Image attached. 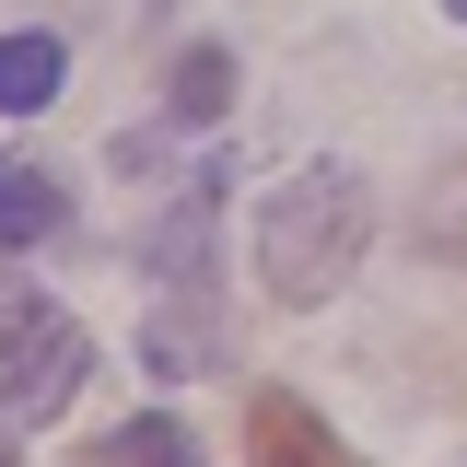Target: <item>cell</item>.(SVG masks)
I'll list each match as a JSON object with an SVG mask.
<instances>
[{"mask_svg":"<svg viewBox=\"0 0 467 467\" xmlns=\"http://www.w3.org/2000/svg\"><path fill=\"white\" fill-rule=\"evenodd\" d=\"M362 245H374L362 175L350 164H304L292 187H269V211H257V281H269V304H327V292L362 269Z\"/></svg>","mask_w":467,"mask_h":467,"instance_id":"6da1fadb","label":"cell"},{"mask_svg":"<svg viewBox=\"0 0 467 467\" xmlns=\"http://www.w3.org/2000/svg\"><path fill=\"white\" fill-rule=\"evenodd\" d=\"M82 386H94L82 316L47 304L36 281H0V409H12V420H58Z\"/></svg>","mask_w":467,"mask_h":467,"instance_id":"7a4b0ae2","label":"cell"},{"mask_svg":"<svg viewBox=\"0 0 467 467\" xmlns=\"http://www.w3.org/2000/svg\"><path fill=\"white\" fill-rule=\"evenodd\" d=\"M245 467H362V456H350L292 386H257V398H245Z\"/></svg>","mask_w":467,"mask_h":467,"instance_id":"3957f363","label":"cell"},{"mask_svg":"<svg viewBox=\"0 0 467 467\" xmlns=\"http://www.w3.org/2000/svg\"><path fill=\"white\" fill-rule=\"evenodd\" d=\"M70 223V175L36 164V152H0V257H24V245H47Z\"/></svg>","mask_w":467,"mask_h":467,"instance_id":"277c9868","label":"cell"},{"mask_svg":"<svg viewBox=\"0 0 467 467\" xmlns=\"http://www.w3.org/2000/svg\"><path fill=\"white\" fill-rule=\"evenodd\" d=\"M211 199H223V175H187V187H175V211L140 234V257H152L164 281H199V269H211Z\"/></svg>","mask_w":467,"mask_h":467,"instance_id":"5b68a950","label":"cell"},{"mask_svg":"<svg viewBox=\"0 0 467 467\" xmlns=\"http://www.w3.org/2000/svg\"><path fill=\"white\" fill-rule=\"evenodd\" d=\"M58 82H70V47L58 36H0V117H47L58 106Z\"/></svg>","mask_w":467,"mask_h":467,"instance_id":"8992f818","label":"cell"},{"mask_svg":"<svg viewBox=\"0 0 467 467\" xmlns=\"http://www.w3.org/2000/svg\"><path fill=\"white\" fill-rule=\"evenodd\" d=\"M82 467H199V444H187V420H164V409H140V420H117L106 444Z\"/></svg>","mask_w":467,"mask_h":467,"instance_id":"52a82bcc","label":"cell"},{"mask_svg":"<svg viewBox=\"0 0 467 467\" xmlns=\"http://www.w3.org/2000/svg\"><path fill=\"white\" fill-rule=\"evenodd\" d=\"M164 106H175V129H211V117L234 106V47H187L175 82H164Z\"/></svg>","mask_w":467,"mask_h":467,"instance_id":"ba28073f","label":"cell"},{"mask_svg":"<svg viewBox=\"0 0 467 467\" xmlns=\"http://www.w3.org/2000/svg\"><path fill=\"white\" fill-rule=\"evenodd\" d=\"M140 362H164V374H211L223 350H211V327H199V316H164V327H140Z\"/></svg>","mask_w":467,"mask_h":467,"instance_id":"9c48e42d","label":"cell"},{"mask_svg":"<svg viewBox=\"0 0 467 467\" xmlns=\"http://www.w3.org/2000/svg\"><path fill=\"white\" fill-rule=\"evenodd\" d=\"M444 245H456V257H467V187H456V223H444Z\"/></svg>","mask_w":467,"mask_h":467,"instance_id":"30bf717a","label":"cell"},{"mask_svg":"<svg viewBox=\"0 0 467 467\" xmlns=\"http://www.w3.org/2000/svg\"><path fill=\"white\" fill-rule=\"evenodd\" d=\"M0 467H12V432H0Z\"/></svg>","mask_w":467,"mask_h":467,"instance_id":"8fae6325","label":"cell"},{"mask_svg":"<svg viewBox=\"0 0 467 467\" xmlns=\"http://www.w3.org/2000/svg\"><path fill=\"white\" fill-rule=\"evenodd\" d=\"M444 12H456V24H467V0H444Z\"/></svg>","mask_w":467,"mask_h":467,"instance_id":"7c38bea8","label":"cell"}]
</instances>
